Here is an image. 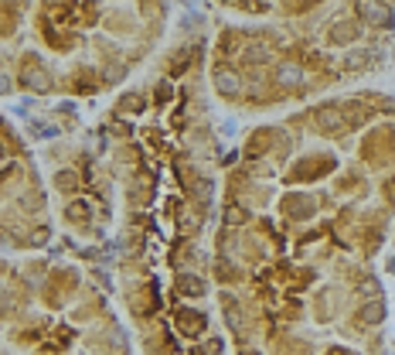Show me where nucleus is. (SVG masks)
<instances>
[{"label":"nucleus","instance_id":"obj_1","mask_svg":"<svg viewBox=\"0 0 395 355\" xmlns=\"http://www.w3.org/2000/svg\"><path fill=\"white\" fill-rule=\"evenodd\" d=\"M215 89L222 96H239V92H242V79H239L232 68H218L215 72Z\"/></svg>","mask_w":395,"mask_h":355},{"label":"nucleus","instance_id":"obj_2","mask_svg":"<svg viewBox=\"0 0 395 355\" xmlns=\"http://www.w3.org/2000/svg\"><path fill=\"white\" fill-rule=\"evenodd\" d=\"M276 82H280L283 89L300 86V82H303V72H300V65H293V62H283V65L276 68Z\"/></svg>","mask_w":395,"mask_h":355},{"label":"nucleus","instance_id":"obj_3","mask_svg":"<svg viewBox=\"0 0 395 355\" xmlns=\"http://www.w3.org/2000/svg\"><path fill=\"white\" fill-rule=\"evenodd\" d=\"M385 301H368L365 307H361V321H365V325H378V321H382V317H385Z\"/></svg>","mask_w":395,"mask_h":355},{"label":"nucleus","instance_id":"obj_4","mask_svg":"<svg viewBox=\"0 0 395 355\" xmlns=\"http://www.w3.org/2000/svg\"><path fill=\"white\" fill-rule=\"evenodd\" d=\"M317 120H320V130H341V126H344V120H341L338 109H320Z\"/></svg>","mask_w":395,"mask_h":355},{"label":"nucleus","instance_id":"obj_5","mask_svg":"<svg viewBox=\"0 0 395 355\" xmlns=\"http://www.w3.org/2000/svg\"><path fill=\"white\" fill-rule=\"evenodd\" d=\"M181 294H188V297H201V294H205V280L181 277Z\"/></svg>","mask_w":395,"mask_h":355},{"label":"nucleus","instance_id":"obj_6","mask_svg":"<svg viewBox=\"0 0 395 355\" xmlns=\"http://www.w3.org/2000/svg\"><path fill=\"white\" fill-rule=\"evenodd\" d=\"M38 72H41V68H34V72L28 68V72H24V82H28V86H34L38 92H45V89H48V79H45V76H38Z\"/></svg>","mask_w":395,"mask_h":355},{"label":"nucleus","instance_id":"obj_7","mask_svg":"<svg viewBox=\"0 0 395 355\" xmlns=\"http://www.w3.org/2000/svg\"><path fill=\"white\" fill-rule=\"evenodd\" d=\"M245 58H249V62H266V58H269V48H266V45H252V48H245Z\"/></svg>","mask_w":395,"mask_h":355},{"label":"nucleus","instance_id":"obj_8","mask_svg":"<svg viewBox=\"0 0 395 355\" xmlns=\"http://www.w3.org/2000/svg\"><path fill=\"white\" fill-rule=\"evenodd\" d=\"M358 10H361V14H371V21H378V14H385L378 4H358Z\"/></svg>","mask_w":395,"mask_h":355},{"label":"nucleus","instance_id":"obj_9","mask_svg":"<svg viewBox=\"0 0 395 355\" xmlns=\"http://www.w3.org/2000/svg\"><path fill=\"white\" fill-rule=\"evenodd\" d=\"M361 290H365L368 297H371V294H378V284H375V280H371V277H368L365 284H361Z\"/></svg>","mask_w":395,"mask_h":355},{"label":"nucleus","instance_id":"obj_10","mask_svg":"<svg viewBox=\"0 0 395 355\" xmlns=\"http://www.w3.org/2000/svg\"><path fill=\"white\" fill-rule=\"evenodd\" d=\"M392 273H395V259H392Z\"/></svg>","mask_w":395,"mask_h":355}]
</instances>
